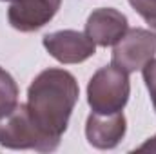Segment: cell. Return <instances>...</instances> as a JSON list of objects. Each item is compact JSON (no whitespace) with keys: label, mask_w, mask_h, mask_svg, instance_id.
I'll return each instance as SVG.
<instances>
[{"label":"cell","mask_w":156,"mask_h":154,"mask_svg":"<svg viewBox=\"0 0 156 154\" xmlns=\"http://www.w3.org/2000/svg\"><path fill=\"white\" fill-rule=\"evenodd\" d=\"M80 96L75 75L60 67L38 73L27 89V111L40 131L60 143Z\"/></svg>","instance_id":"cell-1"},{"label":"cell","mask_w":156,"mask_h":154,"mask_svg":"<svg viewBox=\"0 0 156 154\" xmlns=\"http://www.w3.org/2000/svg\"><path fill=\"white\" fill-rule=\"evenodd\" d=\"M131 94L129 73L116 65L100 67L87 83V103L93 113L111 114L122 111Z\"/></svg>","instance_id":"cell-2"},{"label":"cell","mask_w":156,"mask_h":154,"mask_svg":"<svg viewBox=\"0 0 156 154\" xmlns=\"http://www.w3.org/2000/svg\"><path fill=\"white\" fill-rule=\"evenodd\" d=\"M0 145L5 149H33L53 152L60 143L45 136L27 111L26 103H18L11 113L0 118Z\"/></svg>","instance_id":"cell-3"},{"label":"cell","mask_w":156,"mask_h":154,"mask_svg":"<svg viewBox=\"0 0 156 154\" xmlns=\"http://www.w3.org/2000/svg\"><path fill=\"white\" fill-rule=\"evenodd\" d=\"M156 54V37L144 27L127 29L113 47L111 64L125 73L140 71Z\"/></svg>","instance_id":"cell-4"},{"label":"cell","mask_w":156,"mask_h":154,"mask_svg":"<svg viewBox=\"0 0 156 154\" xmlns=\"http://www.w3.org/2000/svg\"><path fill=\"white\" fill-rule=\"evenodd\" d=\"M42 44L45 51L60 64H82L96 53V44L85 33L75 29H62L47 33Z\"/></svg>","instance_id":"cell-5"},{"label":"cell","mask_w":156,"mask_h":154,"mask_svg":"<svg viewBox=\"0 0 156 154\" xmlns=\"http://www.w3.org/2000/svg\"><path fill=\"white\" fill-rule=\"evenodd\" d=\"M7 20L20 33L42 29L58 13L62 0H13L9 2Z\"/></svg>","instance_id":"cell-6"},{"label":"cell","mask_w":156,"mask_h":154,"mask_svg":"<svg viewBox=\"0 0 156 154\" xmlns=\"http://www.w3.org/2000/svg\"><path fill=\"white\" fill-rule=\"evenodd\" d=\"M127 132V120L122 111L111 114L91 113L85 121V138L94 149H115Z\"/></svg>","instance_id":"cell-7"},{"label":"cell","mask_w":156,"mask_h":154,"mask_svg":"<svg viewBox=\"0 0 156 154\" xmlns=\"http://www.w3.org/2000/svg\"><path fill=\"white\" fill-rule=\"evenodd\" d=\"M127 16L115 7L94 9L85 22V35L100 47L115 45L129 29Z\"/></svg>","instance_id":"cell-8"},{"label":"cell","mask_w":156,"mask_h":154,"mask_svg":"<svg viewBox=\"0 0 156 154\" xmlns=\"http://www.w3.org/2000/svg\"><path fill=\"white\" fill-rule=\"evenodd\" d=\"M18 105V85L15 78L0 67V118Z\"/></svg>","instance_id":"cell-9"},{"label":"cell","mask_w":156,"mask_h":154,"mask_svg":"<svg viewBox=\"0 0 156 154\" xmlns=\"http://www.w3.org/2000/svg\"><path fill=\"white\" fill-rule=\"evenodd\" d=\"M129 4L151 27L156 29V0H129Z\"/></svg>","instance_id":"cell-10"},{"label":"cell","mask_w":156,"mask_h":154,"mask_svg":"<svg viewBox=\"0 0 156 154\" xmlns=\"http://www.w3.org/2000/svg\"><path fill=\"white\" fill-rule=\"evenodd\" d=\"M142 75H144V82L147 85V91H149V96H151V102H153V107L156 111V60H149L144 67H142Z\"/></svg>","instance_id":"cell-11"},{"label":"cell","mask_w":156,"mask_h":154,"mask_svg":"<svg viewBox=\"0 0 156 154\" xmlns=\"http://www.w3.org/2000/svg\"><path fill=\"white\" fill-rule=\"evenodd\" d=\"M136 151H138V152H156V134L153 138H149L144 145H140Z\"/></svg>","instance_id":"cell-12"}]
</instances>
